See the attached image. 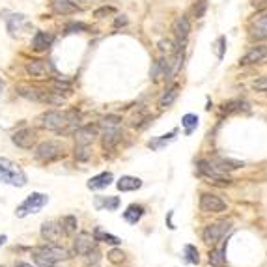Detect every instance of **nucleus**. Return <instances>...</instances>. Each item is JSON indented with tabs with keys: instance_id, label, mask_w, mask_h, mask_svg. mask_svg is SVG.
<instances>
[{
	"instance_id": "30",
	"label": "nucleus",
	"mask_w": 267,
	"mask_h": 267,
	"mask_svg": "<svg viewBox=\"0 0 267 267\" xmlns=\"http://www.w3.org/2000/svg\"><path fill=\"white\" fill-rule=\"evenodd\" d=\"M176 134H178V131L174 129V131H170L168 134H161V136H155V138H151V140L148 142V148H151L153 151H159V150H163L165 146H168L170 142H174Z\"/></svg>"
},
{
	"instance_id": "5",
	"label": "nucleus",
	"mask_w": 267,
	"mask_h": 267,
	"mask_svg": "<svg viewBox=\"0 0 267 267\" xmlns=\"http://www.w3.org/2000/svg\"><path fill=\"white\" fill-rule=\"evenodd\" d=\"M234 230V224H232V220H217V222H211V224H207L204 232H202V239L206 245L209 247H215L218 245L220 241H224V237Z\"/></svg>"
},
{
	"instance_id": "37",
	"label": "nucleus",
	"mask_w": 267,
	"mask_h": 267,
	"mask_svg": "<svg viewBox=\"0 0 267 267\" xmlns=\"http://www.w3.org/2000/svg\"><path fill=\"white\" fill-rule=\"evenodd\" d=\"M176 49H178V45L172 43L170 39H161V41H159V52H161V56H172V54L176 52Z\"/></svg>"
},
{
	"instance_id": "47",
	"label": "nucleus",
	"mask_w": 267,
	"mask_h": 267,
	"mask_svg": "<svg viewBox=\"0 0 267 267\" xmlns=\"http://www.w3.org/2000/svg\"><path fill=\"white\" fill-rule=\"evenodd\" d=\"M15 267H36V266H30V264H26V262H17Z\"/></svg>"
},
{
	"instance_id": "17",
	"label": "nucleus",
	"mask_w": 267,
	"mask_h": 267,
	"mask_svg": "<svg viewBox=\"0 0 267 267\" xmlns=\"http://www.w3.org/2000/svg\"><path fill=\"white\" fill-rule=\"evenodd\" d=\"M172 32H174V37L178 39V43H185L187 37H189V32H191V21L187 15H182L178 17L174 23H172Z\"/></svg>"
},
{
	"instance_id": "31",
	"label": "nucleus",
	"mask_w": 267,
	"mask_h": 267,
	"mask_svg": "<svg viewBox=\"0 0 267 267\" xmlns=\"http://www.w3.org/2000/svg\"><path fill=\"white\" fill-rule=\"evenodd\" d=\"M92 234H94V237H96L97 243H107V245H112V247H118L121 243L120 237H116V235H112L109 232H105L101 226H96Z\"/></svg>"
},
{
	"instance_id": "41",
	"label": "nucleus",
	"mask_w": 267,
	"mask_h": 267,
	"mask_svg": "<svg viewBox=\"0 0 267 267\" xmlns=\"http://www.w3.org/2000/svg\"><path fill=\"white\" fill-rule=\"evenodd\" d=\"M206 8H207L206 0H198V2H196V6L193 8L194 17H196V19H202V17H204V13H206Z\"/></svg>"
},
{
	"instance_id": "35",
	"label": "nucleus",
	"mask_w": 267,
	"mask_h": 267,
	"mask_svg": "<svg viewBox=\"0 0 267 267\" xmlns=\"http://www.w3.org/2000/svg\"><path fill=\"white\" fill-rule=\"evenodd\" d=\"M183 256H185V260H187L189 264H193V266H198V264H200V252H198V249H196L194 245H185V247H183Z\"/></svg>"
},
{
	"instance_id": "10",
	"label": "nucleus",
	"mask_w": 267,
	"mask_h": 267,
	"mask_svg": "<svg viewBox=\"0 0 267 267\" xmlns=\"http://www.w3.org/2000/svg\"><path fill=\"white\" fill-rule=\"evenodd\" d=\"M12 142L21 150H32L37 142V131L30 127H23L12 134Z\"/></svg>"
},
{
	"instance_id": "4",
	"label": "nucleus",
	"mask_w": 267,
	"mask_h": 267,
	"mask_svg": "<svg viewBox=\"0 0 267 267\" xmlns=\"http://www.w3.org/2000/svg\"><path fill=\"white\" fill-rule=\"evenodd\" d=\"M196 170H198V176L207 180V183H213V185H220V187H226L232 183L230 174L222 172V170L215 168L211 165L209 159H198L196 161Z\"/></svg>"
},
{
	"instance_id": "39",
	"label": "nucleus",
	"mask_w": 267,
	"mask_h": 267,
	"mask_svg": "<svg viewBox=\"0 0 267 267\" xmlns=\"http://www.w3.org/2000/svg\"><path fill=\"white\" fill-rule=\"evenodd\" d=\"M107 258H109L110 264H114V266H118V264H121L123 260H125V252L121 250V249H110L109 254H107Z\"/></svg>"
},
{
	"instance_id": "1",
	"label": "nucleus",
	"mask_w": 267,
	"mask_h": 267,
	"mask_svg": "<svg viewBox=\"0 0 267 267\" xmlns=\"http://www.w3.org/2000/svg\"><path fill=\"white\" fill-rule=\"evenodd\" d=\"M32 256H34V262L37 267H54V264H58V262L69 260L71 252L58 243H45V245L34 247Z\"/></svg>"
},
{
	"instance_id": "36",
	"label": "nucleus",
	"mask_w": 267,
	"mask_h": 267,
	"mask_svg": "<svg viewBox=\"0 0 267 267\" xmlns=\"http://www.w3.org/2000/svg\"><path fill=\"white\" fill-rule=\"evenodd\" d=\"M182 125L185 127V133L191 134L198 127V116L196 114H185L182 118Z\"/></svg>"
},
{
	"instance_id": "38",
	"label": "nucleus",
	"mask_w": 267,
	"mask_h": 267,
	"mask_svg": "<svg viewBox=\"0 0 267 267\" xmlns=\"http://www.w3.org/2000/svg\"><path fill=\"white\" fill-rule=\"evenodd\" d=\"M90 30V26L84 23H69L66 24V28H64V34H77V32H88Z\"/></svg>"
},
{
	"instance_id": "3",
	"label": "nucleus",
	"mask_w": 267,
	"mask_h": 267,
	"mask_svg": "<svg viewBox=\"0 0 267 267\" xmlns=\"http://www.w3.org/2000/svg\"><path fill=\"white\" fill-rule=\"evenodd\" d=\"M0 182L12 187H24L28 180L24 170L17 163H13L8 157H0Z\"/></svg>"
},
{
	"instance_id": "34",
	"label": "nucleus",
	"mask_w": 267,
	"mask_h": 267,
	"mask_svg": "<svg viewBox=\"0 0 267 267\" xmlns=\"http://www.w3.org/2000/svg\"><path fill=\"white\" fill-rule=\"evenodd\" d=\"M121 125V118L120 116H116V114H109V116H103L99 123H97V127L99 129H114V127H120Z\"/></svg>"
},
{
	"instance_id": "24",
	"label": "nucleus",
	"mask_w": 267,
	"mask_h": 267,
	"mask_svg": "<svg viewBox=\"0 0 267 267\" xmlns=\"http://www.w3.org/2000/svg\"><path fill=\"white\" fill-rule=\"evenodd\" d=\"M52 41H54V37L50 32H45V30H39L34 34L32 37V49L36 50V52H43V50H47L50 45H52Z\"/></svg>"
},
{
	"instance_id": "8",
	"label": "nucleus",
	"mask_w": 267,
	"mask_h": 267,
	"mask_svg": "<svg viewBox=\"0 0 267 267\" xmlns=\"http://www.w3.org/2000/svg\"><path fill=\"white\" fill-rule=\"evenodd\" d=\"M97 249V241L94 237V234L90 232H81L77 234V237L73 239V254L75 256H86L92 250Z\"/></svg>"
},
{
	"instance_id": "43",
	"label": "nucleus",
	"mask_w": 267,
	"mask_h": 267,
	"mask_svg": "<svg viewBox=\"0 0 267 267\" xmlns=\"http://www.w3.org/2000/svg\"><path fill=\"white\" fill-rule=\"evenodd\" d=\"M215 47H217V56H218V60H222V56H224V49H226V37L224 36H220L215 41Z\"/></svg>"
},
{
	"instance_id": "6",
	"label": "nucleus",
	"mask_w": 267,
	"mask_h": 267,
	"mask_svg": "<svg viewBox=\"0 0 267 267\" xmlns=\"http://www.w3.org/2000/svg\"><path fill=\"white\" fill-rule=\"evenodd\" d=\"M34 157L39 163H52L66 157V148L58 140H45L34 150Z\"/></svg>"
},
{
	"instance_id": "46",
	"label": "nucleus",
	"mask_w": 267,
	"mask_h": 267,
	"mask_svg": "<svg viewBox=\"0 0 267 267\" xmlns=\"http://www.w3.org/2000/svg\"><path fill=\"white\" fill-rule=\"evenodd\" d=\"M121 24H127V19H125V17H118V19H116V23H114V26H121Z\"/></svg>"
},
{
	"instance_id": "11",
	"label": "nucleus",
	"mask_w": 267,
	"mask_h": 267,
	"mask_svg": "<svg viewBox=\"0 0 267 267\" xmlns=\"http://www.w3.org/2000/svg\"><path fill=\"white\" fill-rule=\"evenodd\" d=\"M17 96L24 97L28 101H34V103H43V105H49V99H50V92H45V90H39L36 86H26L21 84L17 86Z\"/></svg>"
},
{
	"instance_id": "13",
	"label": "nucleus",
	"mask_w": 267,
	"mask_h": 267,
	"mask_svg": "<svg viewBox=\"0 0 267 267\" xmlns=\"http://www.w3.org/2000/svg\"><path fill=\"white\" fill-rule=\"evenodd\" d=\"M39 235H41L43 241L58 243L60 241V237L64 235L60 222H54V220H47V222H43V224H41V230H39Z\"/></svg>"
},
{
	"instance_id": "42",
	"label": "nucleus",
	"mask_w": 267,
	"mask_h": 267,
	"mask_svg": "<svg viewBox=\"0 0 267 267\" xmlns=\"http://www.w3.org/2000/svg\"><path fill=\"white\" fill-rule=\"evenodd\" d=\"M252 90L260 92V94H267V77H260L252 83Z\"/></svg>"
},
{
	"instance_id": "50",
	"label": "nucleus",
	"mask_w": 267,
	"mask_h": 267,
	"mask_svg": "<svg viewBox=\"0 0 267 267\" xmlns=\"http://www.w3.org/2000/svg\"><path fill=\"white\" fill-rule=\"evenodd\" d=\"M0 267H6V266H0Z\"/></svg>"
},
{
	"instance_id": "40",
	"label": "nucleus",
	"mask_w": 267,
	"mask_h": 267,
	"mask_svg": "<svg viewBox=\"0 0 267 267\" xmlns=\"http://www.w3.org/2000/svg\"><path fill=\"white\" fill-rule=\"evenodd\" d=\"M86 267H97L99 266V262H101V252L99 250H92L90 254H86Z\"/></svg>"
},
{
	"instance_id": "28",
	"label": "nucleus",
	"mask_w": 267,
	"mask_h": 267,
	"mask_svg": "<svg viewBox=\"0 0 267 267\" xmlns=\"http://www.w3.org/2000/svg\"><path fill=\"white\" fill-rule=\"evenodd\" d=\"M178 94H180V84H170L167 90H165V94L159 97V109L165 110L172 107V103L178 99Z\"/></svg>"
},
{
	"instance_id": "21",
	"label": "nucleus",
	"mask_w": 267,
	"mask_h": 267,
	"mask_svg": "<svg viewBox=\"0 0 267 267\" xmlns=\"http://www.w3.org/2000/svg\"><path fill=\"white\" fill-rule=\"evenodd\" d=\"M250 105L245 101V99H230V101H224L220 105V112L222 114H239V112H249Z\"/></svg>"
},
{
	"instance_id": "14",
	"label": "nucleus",
	"mask_w": 267,
	"mask_h": 267,
	"mask_svg": "<svg viewBox=\"0 0 267 267\" xmlns=\"http://www.w3.org/2000/svg\"><path fill=\"white\" fill-rule=\"evenodd\" d=\"M97 134H99V127H97V125H92V123H88V125L79 127V129L73 133V136H75V144L90 146L94 140H96Z\"/></svg>"
},
{
	"instance_id": "7",
	"label": "nucleus",
	"mask_w": 267,
	"mask_h": 267,
	"mask_svg": "<svg viewBox=\"0 0 267 267\" xmlns=\"http://www.w3.org/2000/svg\"><path fill=\"white\" fill-rule=\"evenodd\" d=\"M47 204H49L47 194L32 193V194H28L23 202L17 206L15 215H17L19 218H24V217H28V215H32V213H39V211L47 206Z\"/></svg>"
},
{
	"instance_id": "26",
	"label": "nucleus",
	"mask_w": 267,
	"mask_h": 267,
	"mask_svg": "<svg viewBox=\"0 0 267 267\" xmlns=\"http://www.w3.org/2000/svg\"><path fill=\"white\" fill-rule=\"evenodd\" d=\"M26 73L32 77V79H47L49 69H47V64L43 60H30L26 64Z\"/></svg>"
},
{
	"instance_id": "45",
	"label": "nucleus",
	"mask_w": 267,
	"mask_h": 267,
	"mask_svg": "<svg viewBox=\"0 0 267 267\" xmlns=\"http://www.w3.org/2000/svg\"><path fill=\"white\" fill-rule=\"evenodd\" d=\"M250 4L254 6L256 10H264V8H266V6H267V0H252Z\"/></svg>"
},
{
	"instance_id": "27",
	"label": "nucleus",
	"mask_w": 267,
	"mask_h": 267,
	"mask_svg": "<svg viewBox=\"0 0 267 267\" xmlns=\"http://www.w3.org/2000/svg\"><path fill=\"white\" fill-rule=\"evenodd\" d=\"M116 187L121 193H131V191H138L142 187V180L134 178V176H121L120 180L116 182Z\"/></svg>"
},
{
	"instance_id": "9",
	"label": "nucleus",
	"mask_w": 267,
	"mask_h": 267,
	"mask_svg": "<svg viewBox=\"0 0 267 267\" xmlns=\"http://www.w3.org/2000/svg\"><path fill=\"white\" fill-rule=\"evenodd\" d=\"M198 207L202 213H222L226 211V202L213 193H202L200 194V202H198Z\"/></svg>"
},
{
	"instance_id": "19",
	"label": "nucleus",
	"mask_w": 267,
	"mask_h": 267,
	"mask_svg": "<svg viewBox=\"0 0 267 267\" xmlns=\"http://www.w3.org/2000/svg\"><path fill=\"white\" fill-rule=\"evenodd\" d=\"M50 8L56 15H73V13L83 12V8L73 0H54L50 4Z\"/></svg>"
},
{
	"instance_id": "23",
	"label": "nucleus",
	"mask_w": 267,
	"mask_h": 267,
	"mask_svg": "<svg viewBox=\"0 0 267 267\" xmlns=\"http://www.w3.org/2000/svg\"><path fill=\"white\" fill-rule=\"evenodd\" d=\"M112 182H114L112 172H101V174H97L94 178H90L88 183H86V187L90 191H101V189H107Z\"/></svg>"
},
{
	"instance_id": "16",
	"label": "nucleus",
	"mask_w": 267,
	"mask_h": 267,
	"mask_svg": "<svg viewBox=\"0 0 267 267\" xmlns=\"http://www.w3.org/2000/svg\"><path fill=\"white\" fill-rule=\"evenodd\" d=\"M209 161H211V165H213L215 168L222 170V172H226V174H230V172H234V170L243 168V167H245V163H241V161L224 157V155H211Z\"/></svg>"
},
{
	"instance_id": "48",
	"label": "nucleus",
	"mask_w": 267,
	"mask_h": 267,
	"mask_svg": "<svg viewBox=\"0 0 267 267\" xmlns=\"http://www.w3.org/2000/svg\"><path fill=\"white\" fill-rule=\"evenodd\" d=\"M6 241H8V235H4V234H2V235H0V247H2Z\"/></svg>"
},
{
	"instance_id": "12",
	"label": "nucleus",
	"mask_w": 267,
	"mask_h": 267,
	"mask_svg": "<svg viewBox=\"0 0 267 267\" xmlns=\"http://www.w3.org/2000/svg\"><path fill=\"white\" fill-rule=\"evenodd\" d=\"M4 21H6V26H8V32L10 36L15 37L19 32H23V28H28V23H26V15L23 13H8L4 12Z\"/></svg>"
},
{
	"instance_id": "22",
	"label": "nucleus",
	"mask_w": 267,
	"mask_h": 267,
	"mask_svg": "<svg viewBox=\"0 0 267 267\" xmlns=\"http://www.w3.org/2000/svg\"><path fill=\"white\" fill-rule=\"evenodd\" d=\"M121 140V129L120 127H114V129H103V136H101V146L105 151L114 150L116 144Z\"/></svg>"
},
{
	"instance_id": "15",
	"label": "nucleus",
	"mask_w": 267,
	"mask_h": 267,
	"mask_svg": "<svg viewBox=\"0 0 267 267\" xmlns=\"http://www.w3.org/2000/svg\"><path fill=\"white\" fill-rule=\"evenodd\" d=\"M250 30V39H267V12H262L252 19L249 26Z\"/></svg>"
},
{
	"instance_id": "25",
	"label": "nucleus",
	"mask_w": 267,
	"mask_h": 267,
	"mask_svg": "<svg viewBox=\"0 0 267 267\" xmlns=\"http://www.w3.org/2000/svg\"><path fill=\"white\" fill-rule=\"evenodd\" d=\"M94 207L97 211H116L120 207V198L118 196H96L94 198Z\"/></svg>"
},
{
	"instance_id": "20",
	"label": "nucleus",
	"mask_w": 267,
	"mask_h": 267,
	"mask_svg": "<svg viewBox=\"0 0 267 267\" xmlns=\"http://www.w3.org/2000/svg\"><path fill=\"white\" fill-rule=\"evenodd\" d=\"M207 260H209V266L211 267L226 266V243L220 241V245L211 247V250H209V254H207Z\"/></svg>"
},
{
	"instance_id": "32",
	"label": "nucleus",
	"mask_w": 267,
	"mask_h": 267,
	"mask_svg": "<svg viewBox=\"0 0 267 267\" xmlns=\"http://www.w3.org/2000/svg\"><path fill=\"white\" fill-rule=\"evenodd\" d=\"M60 226H62L64 235H73V234H77V228H79V220H77V217H75V215H66V217H62Z\"/></svg>"
},
{
	"instance_id": "18",
	"label": "nucleus",
	"mask_w": 267,
	"mask_h": 267,
	"mask_svg": "<svg viewBox=\"0 0 267 267\" xmlns=\"http://www.w3.org/2000/svg\"><path fill=\"white\" fill-rule=\"evenodd\" d=\"M266 58H267V43H262V45L250 47V50L239 60V64H241V66H252V64L266 60Z\"/></svg>"
},
{
	"instance_id": "49",
	"label": "nucleus",
	"mask_w": 267,
	"mask_h": 267,
	"mask_svg": "<svg viewBox=\"0 0 267 267\" xmlns=\"http://www.w3.org/2000/svg\"><path fill=\"white\" fill-rule=\"evenodd\" d=\"M2 92H4V83H2V79H0V97H2Z\"/></svg>"
},
{
	"instance_id": "33",
	"label": "nucleus",
	"mask_w": 267,
	"mask_h": 267,
	"mask_svg": "<svg viewBox=\"0 0 267 267\" xmlns=\"http://www.w3.org/2000/svg\"><path fill=\"white\" fill-rule=\"evenodd\" d=\"M73 157L77 159L79 163H86L92 159V148L90 146H83V144H75L73 150Z\"/></svg>"
},
{
	"instance_id": "29",
	"label": "nucleus",
	"mask_w": 267,
	"mask_h": 267,
	"mask_svg": "<svg viewBox=\"0 0 267 267\" xmlns=\"http://www.w3.org/2000/svg\"><path fill=\"white\" fill-rule=\"evenodd\" d=\"M144 213H146L144 206H140V204H131V206H127V209L123 211V220L134 226L136 222H140V218L144 217Z\"/></svg>"
},
{
	"instance_id": "2",
	"label": "nucleus",
	"mask_w": 267,
	"mask_h": 267,
	"mask_svg": "<svg viewBox=\"0 0 267 267\" xmlns=\"http://www.w3.org/2000/svg\"><path fill=\"white\" fill-rule=\"evenodd\" d=\"M75 120H81V114L75 109L66 110V112H62V110H47V112H43V114L37 116L36 123L39 129L58 131V133H60L69 121H75Z\"/></svg>"
},
{
	"instance_id": "44",
	"label": "nucleus",
	"mask_w": 267,
	"mask_h": 267,
	"mask_svg": "<svg viewBox=\"0 0 267 267\" xmlns=\"http://www.w3.org/2000/svg\"><path fill=\"white\" fill-rule=\"evenodd\" d=\"M114 12H116L114 8H110V6H103V8L96 10V12H94V15H96L97 19H103L105 15H110V13H114Z\"/></svg>"
}]
</instances>
